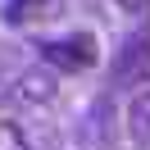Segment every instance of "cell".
<instances>
[{
	"label": "cell",
	"mask_w": 150,
	"mask_h": 150,
	"mask_svg": "<svg viewBox=\"0 0 150 150\" xmlns=\"http://www.w3.org/2000/svg\"><path fill=\"white\" fill-rule=\"evenodd\" d=\"M150 73V32H132L118 46V59H114V82L118 86H137L141 77Z\"/></svg>",
	"instance_id": "obj_1"
},
{
	"label": "cell",
	"mask_w": 150,
	"mask_h": 150,
	"mask_svg": "<svg viewBox=\"0 0 150 150\" xmlns=\"http://www.w3.org/2000/svg\"><path fill=\"white\" fill-rule=\"evenodd\" d=\"M41 55H46V64L64 68V73H82V68L96 64V41L91 37H59V41H46Z\"/></svg>",
	"instance_id": "obj_2"
},
{
	"label": "cell",
	"mask_w": 150,
	"mask_h": 150,
	"mask_svg": "<svg viewBox=\"0 0 150 150\" xmlns=\"http://www.w3.org/2000/svg\"><path fill=\"white\" fill-rule=\"evenodd\" d=\"M123 127H127V141L137 150H150V86L132 91L127 114H123Z\"/></svg>",
	"instance_id": "obj_3"
},
{
	"label": "cell",
	"mask_w": 150,
	"mask_h": 150,
	"mask_svg": "<svg viewBox=\"0 0 150 150\" xmlns=\"http://www.w3.org/2000/svg\"><path fill=\"white\" fill-rule=\"evenodd\" d=\"M0 150H37V146H32V137L18 127V123L5 118V123H0Z\"/></svg>",
	"instance_id": "obj_4"
},
{
	"label": "cell",
	"mask_w": 150,
	"mask_h": 150,
	"mask_svg": "<svg viewBox=\"0 0 150 150\" xmlns=\"http://www.w3.org/2000/svg\"><path fill=\"white\" fill-rule=\"evenodd\" d=\"M118 9L127 14L141 32H150V0H118Z\"/></svg>",
	"instance_id": "obj_5"
}]
</instances>
